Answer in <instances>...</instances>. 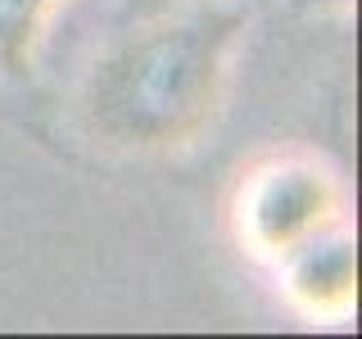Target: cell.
I'll use <instances>...</instances> for the list:
<instances>
[{"label":"cell","instance_id":"obj_1","mask_svg":"<svg viewBox=\"0 0 362 339\" xmlns=\"http://www.w3.org/2000/svg\"><path fill=\"white\" fill-rule=\"evenodd\" d=\"M240 9L204 5L154 18L113 41L86 73L82 118L113 150H181L213 122Z\"/></svg>","mask_w":362,"mask_h":339},{"label":"cell","instance_id":"obj_2","mask_svg":"<svg viewBox=\"0 0 362 339\" xmlns=\"http://www.w3.org/2000/svg\"><path fill=\"white\" fill-rule=\"evenodd\" d=\"M240 218L249 244L272 258H286L290 249H299L303 240L335 226L339 190L313 163H276L249 181Z\"/></svg>","mask_w":362,"mask_h":339},{"label":"cell","instance_id":"obj_3","mask_svg":"<svg viewBox=\"0 0 362 339\" xmlns=\"http://www.w3.org/2000/svg\"><path fill=\"white\" fill-rule=\"evenodd\" d=\"M286 285L308 312H344L358 294V249L349 235L322 231L286 258Z\"/></svg>","mask_w":362,"mask_h":339},{"label":"cell","instance_id":"obj_4","mask_svg":"<svg viewBox=\"0 0 362 339\" xmlns=\"http://www.w3.org/2000/svg\"><path fill=\"white\" fill-rule=\"evenodd\" d=\"M54 0H0V68H23Z\"/></svg>","mask_w":362,"mask_h":339}]
</instances>
